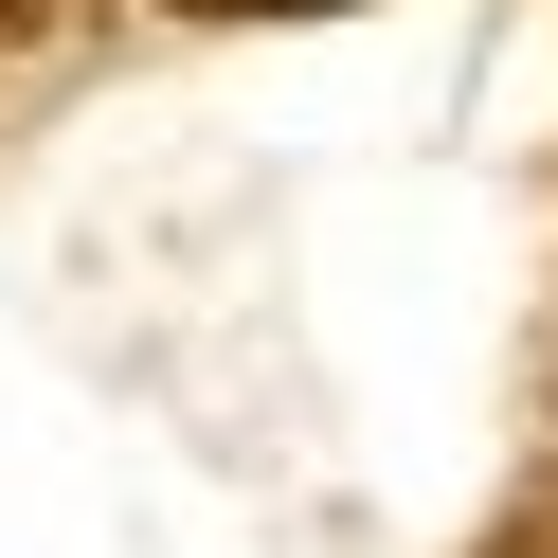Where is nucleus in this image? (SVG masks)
Here are the masks:
<instances>
[{
    "instance_id": "nucleus-1",
    "label": "nucleus",
    "mask_w": 558,
    "mask_h": 558,
    "mask_svg": "<svg viewBox=\"0 0 558 558\" xmlns=\"http://www.w3.org/2000/svg\"><path fill=\"white\" fill-rule=\"evenodd\" d=\"M162 19H342V0H162Z\"/></svg>"
}]
</instances>
